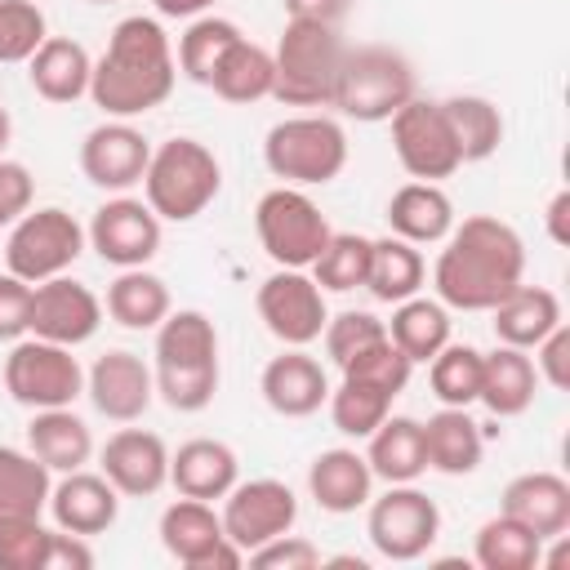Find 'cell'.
I'll list each match as a JSON object with an SVG mask.
<instances>
[{
  "instance_id": "7402d4cb",
  "label": "cell",
  "mask_w": 570,
  "mask_h": 570,
  "mask_svg": "<svg viewBox=\"0 0 570 570\" xmlns=\"http://www.w3.org/2000/svg\"><path fill=\"white\" fill-rule=\"evenodd\" d=\"M503 517L521 521L534 539H561L570 525V485L557 472H521L503 490Z\"/></svg>"
},
{
  "instance_id": "52a82bcc",
  "label": "cell",
  "mask_w": 570,
  "mask_h": 570,
  "mask_svg": "<svg viewBox=\"0 0 570 570\" xmlns=\"http://www.w3.org/2000/svg\"><path fill=\"white\" fill-rule=\"evenodd\" d=\"M263 160H267V169L276 178L316 187V183H330V178L343 174L347 134L330 116H289V120L267 129Z\"/></svg>"
},
{
  "instance_id": "8d00e7d4",
  "label": "cell",
  "mask_w": 570,
  "mask_h": 570,
  "mask_svg": "<svg viewBox=\"0 0 570 570\" xmlns=\"http://www.w3.org/2000/svg\"><path fill=\"white\" fill-rule=\"evenodd\" d=\"M387 338L410 361H432L450 343V316L432 298H405V303H396V312L387 321Z\"/></svg>"
},
{
  "instance_id": "4fadbf2b",
  "label": "cell",
  "mask_w": 570,
  "mask_h": 570,
  "mask_svg": "<svg viewBox=\"0 0 570 570\" xmlns=\"http://www.w3.org/2000/svg\"><path fill=\"white\" fill-rule=\"evenodd\" d=\"M160 543L187 570H236L245 552L223 534V517L205 499H178L160 512Z\"/></svg>"
},
{
  "instance_id": "4316f807",
  "label": "cell",
  "mask_w": 570,
  "mask_h": 570,
  "mask_svg": "<svg viewBox=\"0 0 570 570\" xmlns=\"http://www.w3.org/2000/svg\"><path fill=\"white\" fill-rule=\"evenodd\" d=\"M534 387H539V370L534 361L525 356V347H508L499 343L490 356H481V405L499 419H512L521 410H530L534 401Z\"/></svg>"
},
{
  "instance_id": "bcb514c9",
  "label": "cell",
  "mask_w": 570,
  "mask_h": 570,
  "mask_svg": "<svg viewBox=\"0 0 570 570\" xmlns=\"http://www.w3.org/2000/svg\"><path fill=\"white\" fill-rule=\"evenodd\" d=\"M325 352L334 365H347L352 356H361L365 347H374L379 338H387V325L370 312H338L334 321H325Z\"/></svg>"
},
{
  "instance_id": "cb8c5ba5",
  "label": "cell",
  "mask_w": 570,
  "mask_h": 570,
  "mask_svg": "<svg viewBox=\"0 0 570 570\" xmlns=\"http://www.w3.org/2000/svg\"><path fill=\"white\" fill-rule=\"evenodd\" d=\"M27 76H31V89L49 102H76L89 94V80H94V62L85 53L80 40H67V36H45V45L27 58Z\"/></svg>"
},
{
  "instance_id": "7c38bea8",
  "label": "cell",
  "mask_w": 570,
  "mask_h": 570,
  "mask_svg": "<svg viewBox=\"0 0 570 570\" xmlns=\"http://www.w3.org/2000/svg\"><path fill=\"white\" fill-rule=\"evenodd\" d=\"M365 530H370V543H374L379 557H387V561H414V557H423L436 543L441 512H436V503L423 490H414L405 481V485H392L383 499L370 503Z\"/></svg>"
},
{
  "instance_id": "d4e9b609",
  "label": "cell",
  "mask_w": 570,
  "mask_h": 570,
  "mask_svg": "<svg viewBox=\"0 0 570 570\" xmlns=\"http://www.w3.org/2000/svg\"><path fill=\"white\" fill-rule=\"evenodd\" d=\"M236 454L232 445L223 441H209V436H196L187 445H178V454H169V481L178 494L187 499H223L232 485H236Z\"/></svg>"
},
{
  "instance_id": "5b68a950",
  "label": "cell",
  "mask_w": 570,
  "mask_h": 570,
  "mask_svg": "<svg viewBox=\"0 0 570 570\" xmlns=\"http://www.w3.org/2000/svg\"><path fill=\"white\" fill-rule=\"evenodd\" d=\"M142 187H147V205H151L156 218L187 223V218H196L218 196L223 169H218V156L205 142L169 138V142H160L151 151Z\"/></svg>"
},
{
  "instance_id": "8fae6325",
  "label": "cell",
  "mask_w": 570,
  "mask_h": 570,
  "mask_svg": "<svg viewBox=\"0 0 570 570\" xmlns=\"http://www.w3.org/2000/svg\"><path fill=\"white\" fill-rule=\"evenodd\" d=\"M392 147H396V160L405 165V174L419 178V183L450 178L463 165L454 129L445 120V107L428 102V98H410L392 116Z\"/></svg>"
},
{
  "instance_id": "1f68e13d",
  "label": "cell",
  "mask_w": 570,
  "mask_h": 570,
  "mask_svg": "<svg viewBox=\"0 0 570 570\" xmlns=\"http://www.w3.org/2000/svg\"><path fill=\"white\" fill-rule=\"evenodd\" d=\"M423 450H428V468L445 476H468L481 463V432L468 419V410L445 405L423 423Z\"/></svg>"
},
{
  "instance_id": "74e56055",
  "label": "cell",
  "mask_w": 570,
  "mask_h": 570,
  "mask_svg": "<svg viewBox=\"0 0 570 570\" xmlns=\"http://www.w3.org/2000/svg\"><path fill=\"white\" fill-rule=\"evenodd\" d=\"M445 120L454 129V142H459V156L463 160H485L499 151L503 142V116L490 98H476V94H459V98H445Z\"/></svg>"
},
{
  "instance_id": "ba28073f",
  "label": "cell",
  "mask_w": 570,
  "mask_h": 570,
  "mask_svg": "<svg viewBox=\"0 0 570 570\" xmlns=\"http://www.w3.org/2000/svg\"><path fill=\"white\" fill-rule=\"evenodd\" d=\"M4 387L27 410H58L71 405L85 392V370L71 356V347L49 338H18L4 356Z\"/></svg>"
},
{
  "instance_id": "603a6c76",
  "label": "cell",
  "mask_w": 570,
  "mask_h": 570,
  "mask_svg": "<svg viewBox=\"0 0 570 570\" xmlns=\"http://www.w3.org/2000/svg\"><path fill=\"white\" fill-rule=\"evenodd\" d=\"M49 508H53V521L58 530H71V534H102L116 512H120V499H116V485L102 476V472H62V481L49 490Z\"/></svg>"
},
{
  "instance_id": "f5cc1de1",
  "label": "cell",
  "mask_w": 570,
  "mask_h": 570,
  "mask_svg": "<svg viewBox=\"0 0 570 570\" xmlns=\"http://www.w3.org/2000/svg\"><path fill=\"white\" fill-rule=\"evenodd\" d=\"M94 566V552L85 543V534H71V530H49V543H45V557H40V570H89Z\"/></svg>"
},
{
  "instance_id": "6da1fadb",
  "label": "cell",
  "mask_w": 570,
  "mask_h": 570,
  "mask_svg": "<svg viewBox=\"0 0 570 570\" xmlns=\"http://www.w3.org/2000/svg\"><path fill=\"white\" fill-rule=\"evenodd\" d=\"M521 272H525L521 236L490 214H472L459 227H450L432 281L445 307L490 312L512 285H521Z\"/></svg>"
},
{
  "instance_id": "c3c4849f",
  "label": "cell",
  "mask_w": 570,
  "mask_h": 570,
  "mask_svg": "<svg viewBox=\"0 0 570 570\" xmlns=\"http://www.w3.org/2000/svg\"><path fill=\"white\" fill-rule=\"evenodd\" d=\"M249 561L258 570H312V566H321V548L312 539H298V534L285 530V534L267 539L263 548H254Z\"/></svg>"
},
{
  "instance_id": "db71d44e",
  "label": "cell",
  "mask_w": 570,
  "mask_h": 570,
  "mask_svg": "<svg viewBox=\"0 0 570 570\" xmlns=\"http://www.w3.org/2000/svg\"><path fill=\"white\" fill-rule=\"evenodd\" d=\"M352 0H285V13L294 22H321V27H338L347 18Z\"/></svg>"
},
{
  "instance_id": "277c9868",
  "label": "cell",
  "mask_w": 570,
  "mask_h": 570,
  "mask_svg": "<svg viewBox=\"0 0 570 570\" xmlns=\"http://www.w3.org/2000/svg\"><path fill=\"white\" fill-rule=\"evenodd\" d=\"M414 98V67L392 45H356L343 49L338 80L330 94V107H338L352 120H392Z\"/></svg>"
},
{
  "instance_id": "6f0895ef",
  "label": "cell",
  "mask_w": 570,
  "mask_h": 570,
  "mask_svg": "<svg viewBox=\"0 0 570 570\" xmlns=\"http://www.w3.org/2000/svg\"><path fill=\"white\" fill-rule=\"evenodd\" d=\"M9 134H13V120H9V111L0 107V151L9 147Z\"/></svg>"
},
{
  "instance_id": "b9f144b4",
  "label": "cell",
  "mask_w": 570,
  "mask_h": 570,
  "mask_svg": "<svg viewBox=\"0 0 570 570\" xmlns=\"http://www.w3.org/2000/svg\"><path fill=\"white\" fill-rule=\"evenodd\" d=\"M392 414V392L361 383V379H343L330 392V419L343 436H370L383 419Z\"/></svg>"
},
{
  "instance_id": "d6a6232c",
  "label": "cell",
  "mask_w": 570,
  "mask_h": 570,
  "mask_svg": "<svg viewBox=\"0 0 570 570\" xmlns=\"http://www.w3.org/2000/svg\"><path fill=\"white\" fill-rule=\"evenodd\" d=\"M272 85H276V62H272V53H267L263 45L245 40V36L223 53V62H218L214 76H209V89H214L218 98H227V102H258V98H272Z\"/></svg>"
},
{
  "instance_id": "816d5d0a",
  "label": "cell",
  "mask_w": 570,
  "mask_h": 570,
  "mask_svg": "<svg viewBox=\"0 0 570 570\" xmlns=\"http://www.w3.org/2000/svg\"><path fill=\"white\" fill-rule=\"evenodd\" d=\"M534 352H539V374L552 387H570V330H566V321L557 330H548L534 343Z\"/></svg>"
},
{
  "instance_id": "e575fe53",
  "label": "cell",
  "mask_w": 570,
  "mask_h": 570,
  "mask_svg": "<svg viewBox=\"0 0 570 570\" xmlns=\"http://www.w3.org/2000/svg\"><path fill=\"white\" fill-rule=\"evenodd\" d=\"M49 468L31 450L0 445V521L9 517H40L49 503Z\"/></svg>"
},
{
  "instance_id": "83f0119b",
  "label": "cell",
  "mask_w": 570,
  "mask_h": 570,
  "mask_svg": "<svg viewBox=\"0 0 570 570\" xmlns=\"http://www.w3.org/2000/svg\"><path fill=\"white\" fill-rule=\"evenodd\" d=\"M387 223H392V236H401L410 245H432V240L450 236L454 205L436 183H405L387 200Z\"/></svg>"
},
{
  "instance_id": "2e32d148",
  "label": "cell",
  "mask_w": 570,
  "mask_h": 570,
  "mask_svg": "<svg viewBox=\"0 0 570 570\" xmlns=\"http://www.w3.org/2000/svg\"><path fill=\"white\" fill-rule=\"evenodd\" d=\"M102 325V303L94 298L89 285L71 281V276H49L40 285H31V325L27 334L76 347L85 338H94Z\"/></svg>"
},
{
  "instance_id": "5bb4252c",
  "label": "cell",
  "mask_w": 570,
  "mask_h": 570,
  "mask_svg": "<svg viewBox=\"0 0 570 570\" xmlns=\"http://www.w3.org/2000/svg\"><path fill=\"white\" fill-rule=\"evenodd\" d=\"M258 316L281 343L307 347L312 338H321L330 321L325 289L312 276H303V267H281L258 285Z\"/></svg>"
},
{
  "instance_id": "44dd1931",
  "label": "cell",
  "mask_w": 570,
  "mask_h": 570,
  "mask_svg": "<svg viewBox=\"0 0 570 570\" xmlns=\"http://www.w3.org/2000/svg\"><path fill=\"white\" fill-rule=\"evenodd\" d=\"M263 401H267L276 414H285V419H307V414H316V410L330 401L325 365H321L316 356H307L303 347L272 356L267 370H263Z\"/></svg>"
},
{
  "instance_id": "ac0fdd59",
  "label": "cell",
  "mask_w": 570,
  "mask_h": 570,
  "mask_svg": "<svg viewBox=\"0 0 570 570\" xmlns=\"http://www.w3.org/2000/svg\"><path fill=\"white\" fill-rule=\"evenodd\" d=\"M147 160H151L147 138L134 125H125V120H107V125L89 129L85 142H80V169H85V178L94 187H107V191H125V187L142 183Z\"/></svg>"
},
{
  "instance_id": "836d02e7",
  "label": "cell",
  "mask_w": 570,
  "mask_h": 570,
  "mask_svg": "<svg viewBox=\"0 0 570 570\" xmlns=\"http://www.w3.org/2000/svg\"><path fill=\"white\" fill-rule=\"evenodd\" d=\"M107 316L125 330H156L169 316V289L160 276L142 267H125L107 285Z\"/></svg>"
},
{
  "instance_id": "60d3db41",
  "label": "cell",
  "mask_w": 570,
  "mask_h": 570,
  "mask_svg": "<svg viewBox=\"0 0 570 570\" xmlns=\"http://www.w3.org/2000/svg\"><path fill=\"white\" fill-rule=\"evenodd\" d=\"M236 40H240L236 22H227V18H196L183 31V40H178V67H183V76L196 80V85H209L214 67L223 62V53Z\"/></svg>"
},
{
  "instance_id": "f35d334b",
  "label": "cell",
  "mask_w": 570,
  "mask_h": 570,
  "mask_svg": "<svg viewBox=\"0 0 570 570\" xmlns=\"http://www.w3.org/2000/svg\"><path fill=\"white\" fill-rule=\"evenodd\" d=\"M543 561V539H534L512 517H490L476 530V566L481 570H534Z\"/></svg>"
},
{
  "instance_id": "7a4b0ae2",
  "label": "cell",
  "mask_w": 570,
  "mask_h": 570,
  "mask_svg": "<svg viewBox=\"0 0 570 570\" xmlns=\"http://www.w3.org/2000/svg\"><path fill=\"white\" fill-rule=\"evenodd\" d=\"M178 67H174V49L169 36L156 18H125L116 22L102 58L94 62V80H89V98L116 116H142L151 107H160L174 94Z\"/></svg>"
},
{
  "instance_id": "e0dca14e",
  "label": "cell",
  "mask_w": 570,
  "mask_h": 570,
  "mask_svg": "<svg viewBox=\"0 0 570 570\" xmlns=\"http://www.w3.org/2000/svg\"><path fill=\"white\" fill-rule=\"evenodd\" d=\"M89 245L111 267H142L160 249V218L134 196L107 200L89 223Z\"/></svg>"
},
{
  "instance_id": "3957f363",
  "label": "cell",
  "mask_w": 570,
  "mask_h": 570,
  "mask_svg": "<svg viewBox=\"0 0 570 570\" xmlns=\"http://www.w3.org/2000/svg\"><path fill=\"white\" fill-rule=\"evenodd\" d=\"M156 392L178 414H196L214 401L218 334L205 312H169L156 325Z\"/></svg>"
},
{
  "instance_id": "ab89813d",
  "label": "cell",
  "mask_w": 570,
  "mask_h": 570,
  "mask_svg": "<svg viewBox=\"0 0 570 570\" xmlns=\"http://www.w3.org/2000/svg\"><path fill=\"white\" fill-rule=\"evenodd\" d=\"M370 249H374L370 236H356V232H330L325 249H321L316 263H312V281H316L321 289H334V294L361 289L365 276H370Z\"/></svg>"
},
{
  "instance_id": "9f6ffc18",
  "label": "cell",
  "mask_w": 570,
  "mask_h": 570,
  "mask_svg": "<svg viewBox=\"0 0 570 570\" xmlns=\"http://www.w3.org/2000/svg\"><path fill=\"white\" fill-rule=\"evenodd\" d=\"M165 18H196V13H205L214 0H151Z\"/></svg>"
},
{
  "instance_id": "681fc988",
  "label": "cell",
  "mask_w": 570,
  "mask_h": 570,
  "mask_svg": "<svg viewBox=\"0 0 570 570\" xmlns=\"http://www.w3.org/2000/svg\"><path fill=\"white\" fill-rule=\"evenodd\" d=\"M31 325V285L13 272L0 276V343H18Z\"/></svg>"
},
{
  "instance_id": "ffe728a7",
  "label": "cell",
  "mask_w": 570,
  "mask_h": 570,
  "mask_svg": "<svg viewBox=\"0 0 570 570\" xmlns=\"http://www.w3.org/2000/svg\"><path fill=\"white\" fill-rule=\"evenodd\" d=\"M102 476L116 485V494L147 499L169 481V450L156 432L120 428L102 445Z\"/></svg>"
},
{
  "instance_id": "f907efd6",
  "label": "cell",
  "mask_w": 570,
  "mask_h": 570,
  "mask_svg": "<svg viewBox=\"0 0 570 570\" xmlns=\"http://www.w3.org/2000/svg\"><path fill=\"white\" fill-rule=\"evenodd\" d=\"M31 191H36V183H31L27 165L0 160V227L18 223V218L31 209Z\"/></svg>"
},
{
  "instance_id": "ee69618b",
  "label": "cell",
  "mask_w": 570,
  "mask_h": 570,
  "mask_svg": "<svg viewBox=\"0 0 570 570\" xmlns=\"http://www.w3.org/2000/svg\"><path fill=\"white\" fill-rule=\"evenodd\" d=\"M45 45V13L36 0H0V62H27Z\"/></svg>"
},
{
  "instance_id": "f546056e",
  "label": "cell",
  "mask_w": 570,
  "mask_h": 570,
  "mask_svg": "<svg viewBox=\"0 0 570 570\" xmlns=\"http://www.w3.org/2000/svg\"><path fill=\"white\" fill-rule=\"evenodd\" d=\"M370 472L387 485H405L419 481L428 472V450H423V423L419 419H383L370 432V454H365Z\"/></svg>"
},
{
  "instance_id": "484cf974",
  "label": "cell",
  "mask_w": 570,
  "mask_h": 570,
  "mask_svg": "<svg viewBox=\"0 0 570 570\" xmlns=\"http://www.w3.org/2000/svg\"><path fill=\"white\" fill-rule=\"evenodd\" d=\"M370 485H374V472L356 450H325L307 468V490H312L316 508H325L334 517L365 508L370 503Z\"/></svg>"
},
{
  "instance_id": "30bf717a",
  "label": "cell",
  "mask_w": 570,
  "mask_h": 570,
  "mask_svg": "<svg viewBox=\"0 0 570 570\" xmlns=\"http://www.w3.org/2000/svg\"><path fill=\"white\" fill-rule=\"evenodd\" d=\"M80 249H85L80 223H76L67 209L49 205V209H36V214L27 209V214L13 223L9 245H4V263H9V272L22 276L27 285H40V281H49V276H62V272L80 258Z\"/></svg>"
},
{
  "instance_id": "d6986e66",
  "label": "cell",
  "mask_w": 570,
  "mask_h": 570,
  "mask_svg": "<svg viewBox=\"0 0 570 570\" xmlns=\"http://www.w3.org/2000/svg\"><path fill=\"white\" fill-rule=\"evenodd\" d=\"M85 387H89V401H94L98 414H107V419H116V423H134V419L147 414L151 392H156V379H151V370L142 365V356L116 347V352H102V356L94 361Z\"/></svg>"
},
{
  "instance_id": "d590c367",
  "label": "cell",
  "mask_w": 570,
  "mask_h": 570,
  "mask_svg": "<svg viewBox=\"0 0 570 570\" xmlns=\"http://www.w3.org/2000/svg\"><path fill=\"white\" fill-rule=\"evenodd\" d=\"M419 285H423V254H419L410 240H401V236L374 240L365 289H370L379 303H405V298L419 294Z\"/></svg>"
},
{
  "instance_id": "f6af8a7d",
  "label": "cell",
  "mask_w": 570,
  "mask_h": 570,
  "mask_svg": "<svg viewBox=\"0 0 570 570\" xmlns=\"http://www.w3.org/2000/svg\"><path fill=\"white\" fill-rule=\"evenodd\" d=\"M343 370V379H361V383H374V387H383V392H401L405 383H410V370H414V361L392 343V338H379L374 347H365L361 356H352L347 365H338Z\"/></svg>"
},
{
  "instance_id": "9c48e42d",
  "label": "cell",
  "mask_w": 570,
  "mask_h": 570,
  "mask_svg": "<svg viewBox=\"0 0 570 570\" xmlns=\"http://www.w3.org/2000/svg\"><path fill=\"white\" fill-rule=\"evenodd\" d=\"M258 240L276 267H312L330 240V223L298 187H272L254 209Z\"/></svg>"
},
{
  "instance_id": "f1b7e54d",
  "label": "cell",
  "mask_w": 570,
  "mask_h": 570,
  "mask_svg": "<svg viewBox=\"0 0 570 570\" xmlns=\"http://www.w3.org/2000/svg\"><path fill=\"white\" fill-rule=\"evenodd\" d=\"M494 338L508 347H534L548 330L561 325V303L543 285H512L494 307Z\"/></svg>"
},
{
  "instance_id": "680465c9",
  "label": "cell",
  "mask_w": 570,
  "mask_h": 570,
  "mask_svg": "<svg viewBox=\"0 0 570 570\" xmlns=\"http://www.w3.org/2000/svg\"><path fill=\"white\" fill-rule=\"evenodd\" d=\"M94 4H111V0H94Z\"/></svg>"
},
{
  "instance_id": "7dc6e473",
  "label": "cell",
  "mask_w": 570,
  "mask_h": 570,
  "mask_svg": "<svg viewBox=\"0 0 570 570\" xmlns=\"http://www.w3.org/2000/svg\"><path fill=\"white\" fill-rule=\"evenodd\" d=\"M49 530L40 517H9L0 521V570H40Z\"/></svg>"
},
{
  "instance_id": "7bdbcfd3",
  "label": "cell",
  "mask_w": 570,
  "mask_h": 570,
  "mask_svg": "<svg viewBox=\"0 0 570 570\" xmlns=\"http://www.w3.org/2000/svg\"><path fill=\"white\" fill-rule=\"evenodd\" d=\"M432 392L441 396V405H459L468 410L481 396V352L468 343H445L432 356Z\"/></svg>"
},
{
  "instance_id": "9a60e30c",
  "label": "cell",
  "mask_w": 570,
  "mask_h": 570,
  "mask_svg": "<svg viewBox=\"0 0 570 570\" xmlns=\"http://www.w3.org/2000/svg\"><path fill=\"white\" fill-rule=\"evenodd\" d=\"M227 508H223V534L249 557L254 548H263L267 539L285 534L294 521H298V499L285 481H272V476H258V481H245V485H232L227 494Z\"/></svg>"
},
{
  "instance_id": "11a10c76",
  "label": "cell",
  "mask_w": 570,
  "mask_h": 570,
  "mask_svg": "<svg viewBox=\"0 0 570 570\" xmlns=\"http://www.w3.org/2000/svg\"><path fill=\"white\" fill-rule=\"evenodd\" d=\"M548 236L557 245H570V191H557L548 205Z\"/></svg>"
},
{
  "instance_id": "4dcf8cb0",
  "label": "cell",
  "mask_w": 570,
  "mask_h": 570,
  "mask_svg": "<svg viewBox=\"0 0 570 570\" xmlns=\"http://www.w3.org/2000/svg\"><path fill=\"white\" fill-rule=\"evenodd\" d=\"M27 445L31 454L49 468V472H76L89 463L94 454V436H89V423L76 419L67 405L58 410H36L31 428H27Z\"/></svg>"
},
{
  "instance_id": "8992f818",
  "label": "cell",
  "mask_w": 570,
  "mask_h": 570,
  "mask_svg": "<svg viewBox=\"0 0 570 570\" xmlns=\"http://www.w3.org/2000/svg\"><path fill=\"white\" fill-rule=\"evenodd\" d=\"M343 36L338 27H321V22H285L281 45L272 53L276 62V85L272 98L289 102V107H321L334 94L338 80V62H343Z\"/></svg>"
}]
</instances>
